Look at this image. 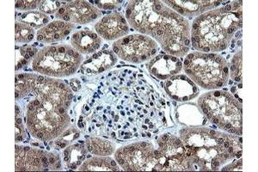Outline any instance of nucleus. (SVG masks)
<instances>
[{
  "mask_svg": "<svg viewBox=\"0 0 258 172\" xmlns=\"http://www.w3.org/2000/svg\"><path fill=\"white\" fill-rule=\"evenodd\" d=\"M126 17L130 27L155 39L168 54L183 57L189 52L190 25L163 1H130Z\"/></svg>",
  "mask_w": 258,
  "mask_h": 172,
  "instance_id": "obj_1",
  "label": "nucleus"
},
{
  "mask_svg": "<svg viewBox=\"0 0 258 172\" xmlns=\"http://www.w3.org/2000/svg\"><path fill=\"white\" fill-rule=\"evenodd\" d=\"M72 93L70 88L59 79L45 78L37 81L35 91L30 96L40 101L35 111H27L25 123L33 136L38 132L44 134V141L60 136L70 125V117L67 113L71 104L68 99Z\"/></svg>",
  "mask_w": 258,
  "mask_h": 172,
  "instance_id": "obj_2",
  "label": "nucleus"
},
{
  "mask_svg": "<svg viewBox=\"0 0 258 172\" xmlns=\"http://www.w3.org/2000/svg\"><path fill=\"white\" fill-rule=\"evenodd\" d=\"M220 9L203 13L194 21L191 45L198 52L211 53L226 49L235 32L242 28V1L230 2Z\"/></svg>",
  "mask_w": 258,
  "mask_h": 172,
  "instance_id": "obj_3",
  "label": "nucleus"
},
{
  "mask_svg": "<svg viewBox=\"0 0 258 172\" xmlns=\"http://www.w3.org/2000/svg\"><path fill=\"white\" fill-rule=\"evenodd\" d=\"M185 148L191 153L190 160L202 170H217L232 160L239 151L238 136L209 129L189 128L180 132Z\"/></svg>",
  "mask_w": 258,
  "mask_h": 172,
  "instance_id": "obj_4",
  "label": "nucleus"
},
{
  "mask_svg": "<svg viewBox=\"0 0 258 172\" xmlns=\"http://www.w3.org/2000/svg\"><path fill=\"white\" fill-rule=\"evenodd\" d=\"M226 60L216 53L194 52L187 55L182 64L191 80L207 90L223 87L229 78L224 73Z\"/></svg>",
  "mask_w": 258,
  "mask_h": 172,
  "instance_id": "obj_5",
  "label": "nucleus"
},
{
  "mask_svg": "<svg viewBox=\"0 0 258 172\" xmlns=\"http://www.w3.org/2000/svg\"><path fill=\"white\" fill-rule=\"evenodd\" d=\"M83 61L81 53L68 45H56L40 50L33 60V70L55 78L70 76Z\"/></svg>",
  "mask_w": 258,
  "mask_h": 172,
  "instance_id": "obj_6",
  "label": "nucleus"
},
{
  "mask_svg": "<svg viewBox=\"0 0 258 172\" xmlns=\"http://www.w3.org/2000/svg\"><path fill=\"white\" fill-rule=\"evenodd\" d=\"M198 104L207 108V118H216L219 129L242 131V105L226 91H210L200 97ZM236 132V133H237Z\"/></svg>",
  "mask_w": 258,
  "mask_h": 172,
  "instance_id": "obj_7",
  "label": "nucleus"
},
{
  "mask_svg": "<svg viewBox=\"0 0 258 172\" xmlns=\"http://www.w3.org/2000/svg\"><path fill=\"white\" fill-rule=\"evenodd\" d=\"M113 51L123 61L140 64L156 55L158 44L143 35H130L119 39L112 45Z\"/></svg>",
  "mask_w": 258,
  "mask_h": 172,
  "instance_id": "obj_8",
  "label": "nucleus"
},
{
  "mask_svg": "<svg viewBox=\"0 0 258 172\" xmlns=\"http://www.w3.org/2000/svg\"><path fill=\"white\" fill-rule=\"evenodd\" d=\"M122 158V169L126 171H156L157 158L152 144L142 146L141 142L131 144L118 149L115 152V159Z\"/></svg>",
  "mask_w": 258,
  "mask_h": 172,
  "instance_id": "obj_9",
  "label": "nucleus"
},
{
  "mask_svg": "<svg viewBox=\"0 0 258 172\" xmlns=\"http://www.w3.org/2000/svg\"><path fill=\"white\" fill-rule=\"evenodd\" d=\"M16 171L48 170L49 152L29 146H16Z\"/></svg>",
  "mask_w": 258,
  "mask_h": 172,
  "instance_id": "obj_10",
  "label": "nucleus"
},
{
  "mask_svg": "<svg viewBox=\"0 0 258 172\" xmlns=\"http://www.w3.org/2000/svg\"><path fill=\"white\" fill-rule=\"evenodd\" d=\"M97 34L105 40H116L126 36L129 32L127 21L120 13H110L103 17L95 25Z\"/></svg>",
  "mask_w": 258,
  "mask_h": 172,
  "instance_id": "obj_11",
  "label": "nucleus"
},
{
  "mask_svg": "<svg viewBox=\"0 0 258 172\" xmlns=\"http://www.w3.org/2000/svg\"><path fill=\"white\" fill-rule=\"evenodd\" d=\"M168 7L173 10L182 17L192 19L193 17H199L205 12L211 11L220 6L221 1L207 0H178V1H163Z\"/></svg>",
  "mask_w": 258,
  "mask_h": 172,
  "instance_id": "obj_12",
  "label": "nucleus"
},
{
  "mask_svg": "<svg viewBox=\"0 0 258 172\" xmlns=\"http://www.w3.org/2000/svg\"><path fill=\"white\" fill-rule=\"evenodd\" d=\"M168 95L176 101H188L198 95V88L184 75L170 77L164 85Z\"/></svg>",
  "mask_w": 258,
  "mask_h": 172,
  "instance_id": "obj_13",
  "label": "nucleus"
},
{
  "mask_svg": "<svg viewBox=\"0 0 258 172\" xmlns=\"http://www.w3.org/2000/svg\"><path fill=\"white\" fill-rule=\"evenodd\" d=\"M147 67L150 73L157 79H168L182 71V63L175 56L160 54L151 60Z\"/></svg>",
  "mask_w": 258,
  "mask_h": 172,
  "instance_id": "obj_14",
  "label": "nucleus"
},
{
  "mask_svg": "<svg viewBox=\"0 0 258 172\" xmlns=\"http://www.w3.org/2000/svg\"><path fill=\"white\" fill-rule=\"evenodd\" d=\"M62 4L66 7V13L70 18L71 24H88L102 14L101 11L86 1H70Z\"/></svg>",
  "mask_w": 258,
  "mask_h": 172,
  "instance_id": "obj_15",
  "label": "nucleus"
},
{
  "mask_svg": "<svg viewBox=\"0 0 258 172\" xmlns=\"http://www.w3.org/2000/svg\"><path fill=\"white\" fill-rule=\"evenodd\" d=\"M74 28L75 24L64 21H54L39 29L36 38L43 43L57 42L64 40Z\"/></svg>",
  "mask_w": 258,
  "mask_h": 172,
  "instance_id": "obj_16",
  "label": "nucleus"
},
{
  "mask_svg": "<svg viewBox=\"0 0 258 172\" xmlns=\"http://www.w3.org/2000/svg\"><path fill=\"white\" fill-rule=\"evenodd\" d=\"M71 43L79 53L87 54L99 49L102 39L96 33L85 29L74 33L71 39Z\"/></svg>",
  "mask_w": 258,
  "mask_h": 172,
  "instance_id": "obj_17",
  "label": "nucleus"
},
{
  "mask_svg": "<svg viewBox=\"0 0 258 172\" xmlns=\"http://www.w3.org/2000/svg\"><path fill=\"white\" fill-rule=\"evenodd\" d=\"M116 62L117 60L114 57V53L109 50H103L86 60L81 66V69L90 74H98L110 69Z\"/></svg>",
  "mask_w": 258,
  "mask_h": 172,
  "instance_id": "obj_18",
  "label": "nucleus"
},
{
  "mask_svg": "<svg viewBox=\"0 0 258 172\" xmlns=\"http://www.w3.org/2000/svg\"><path fill=\"white\" fill-rule=\"evenodd\" d=\"M79 169L83 171H119L120 168L114 159L102 156L85 161Z\"/></svg>",
  "mask_w": 258,
  "mask_h": 172,
  "instance_id": "obj_19",
  "label": "nucleus"
},
{
  "mask_svg": "<svg viewBox=\"0 0 258 172\" xmlns=\"http://www.w3.org/2000/svg\"><path fill=\"white\" fill-rule=\"evenodd\" d=\"M38 75L32 73H22L16 75V92L19 94V98L33 93L37 84Z\"/></svg>",
  "mask_w": 258,
  "mask_h": 172,
  "instance_id": "obj_20",
  "label": "nucleus"
},
{
  "mask_svg": "<svg viewBox=\"0 0 258 172\" xmlns=\"http://www.w3.org/2000/svg\"><path fill=\"white\" fill-rule=\"evenodd\" d=\"M87 150L79 144L68 147L64 151V161L71 169H76L84 162Z\"/></svg>",
  "mask_w": 258,
  "mask_h": 172,
  "instance_id": "obj_21",
  "label": "nucleus"
},
{
  "mask_svg": "<svg viewBox=\"0 0 258 172\" xmlns=\"http://www.w3.org/2000/svg\"><path fill=\"white\" fill-rule=\"evenodd\" d=\"M19 22L30 25L33 29H41L47 25L49 18L47 14L40 11H30L21 15Z\"/></svg>",
  "mask_w": 258,
  "mask_h": 172,
  "instance_id": "obj_22",
  "label": "nucleus"
},
{
  "mask_svg": "<svg viewBox=\"0 0 258 172\" xmlns=\"http://www.w3.org/2000/svg\"><path fill=\"white\" fill-rule=\"evenodd\" d=\"M89 142L93 146L92 154L98 156H107L114 153V145L108 140H102L100 138L92 137L88 140Z\"/></svg>",
  "mask_w": 258,
  "mask_h": 172,
  "instance_id": "obj_23",
  "label": "nucleus"
},
{
  "mask_svg": "<svg viewBox=\"0 0 258 172\" xmlns=\"http://www.w3.org/2000/svg\"><path fill=\"white\" fill-rule=\"evenodd\" d=\"M15 37L16 42L29 43L35 37V31L30 25L21 22H16Z\"/></svg>",
  "mask_w": 258,
  "mask_h": 172,
  "instance_id": "obj_24",
  "label": "nucleus"
},
{
  "mask_svg": "<svg viewBox=\"0 0 258 172\" xmlns=\"http://www.w3.org/2000/svg\"><path fill=\"white\" fill-rule=\"evenodd\" d=\"M74 132H76V129H71L63 133L60 135L59 140H56V146L59 148H64V147H67L69 142H71V140H76L80 137V133L77 132L76 134H74Z\"/></svg>",
  "mask_w": 258,
  "mask_h": 172,
  "instance_id": "obj_25",
  "label": "nucleus"
},
{
  "mask_svg": "<svg viewBox=\"0 0 258 172\" xmlns=\"http://www.w3.org/2000/svg\"><path fill=\"white\" fill-rule=\"evenodd\" d=\"M62 3L59 1H41L38 9L45 14L55 15L57 11L61 7Z\"/></svg>",
  "mask_w": 258,
  "mask_h": 172,
  "instance_id": "obj_26",
  "label": "nucleus"
},
{
  "mask_svg": "<svg viewBox=\"0 0 258 172\" xmlns=\"http://www.w3.org/2000/svg\"><path fill=\"white\" fill-rule=\"evenodd\" d=\"M41 4V1H21V0H18L16 1L15 7L17 10H22V11H32V10L36 9L38 8L39 6Z\"/></svg>",
  "mask_w": 258,
  "mask_h": 172,
  "instance_id": "obj_27",
  "label": "nucleus"
},
{
  "mask_svg": "<svg viewBox=\"0 0 258 172\" xmlns=\"http://www.w3.org/2000/svg\"><path fill=\"white\" fill-rule=\"evenodd\" d=\"M48 162H49V168L50 169H53V170H57V169H60L61 167V163H60V158L58 154H54V153H51L49 152L48 155Z\"/></svg>",
  "mask_w": 258,
  "mask_h": 172,
  "instance_id": "obj_28",
  "label": "nucleus"
},
{
  "mask_svg": "<svg viewBox=\"0 0 258 172\" xmlns=\"http://www.w3.org/2000/svg\"><path fill=\"white\" fill-rule=\"evenodd\" d=\"M122 1H95L100 9L114 10L117 7L118 4L121 3Z\"/></svg>",
  "mask_w": 258,
  "mask_h": 172,
  "instance_id": "obj_29",
  "label": "nucleus"
},
{
  "mask_svg": "<svg viewBox=\"0 0 258 172\" xmlns=\"http://www.w3.org/2000/svg\"><path fill=\"white\" fill-rule=\"evenodd\" d=\"M16 137H18V136H23L24 134V132H25V129H24V127L23 124H18V123H16Z\"/></svg>",
  "mask_w": 258,
  "mask_h": 172,
  "instance_id": "obj_30",
  "label": "nucleus"
},
{
  "mask_svg": "<svg viewBox=\"0 0 258 172\" xmlns=\"http://www.w3.org/2000/svg\"><path fill=\"white\" fill-rule=\"evenodd\" d=\"M71 87L73 88L74 91H78L81 89V84L78 79H72L70 82Z\"/></svg>",
  "mask_w": 258,
  "mask_h": 172,
  "instance_id": "obj_31",
  "label": "nucleus"
},
{
  "mask_svg": "<svg viewBox=\"0 0 258 172\" xmlns=\"http://www.w3.org/2000/svg\"><path fill=\"white\" fill-rule=\"evenodd\" d=\"M64 14H66V7L62 5L61 7L57 11V12H56L54 16H55L56 18H59H59H61L62 16Z\"/></svg>",
  "mask_w": 258,
  "mask_h": 172,
  "instance_id": "obj_32",
  "label": "nucleus"
},
{
  "mask_svg": "<svg viewBox=\"0 0 258 172\" xmlns=\"http://www.w3.org/2000/svg\"><path fill=\"white\" fill-rule=\"evenodd\" d=\"M16 123L22 124V119H21L20 117H18V114H16Z\"/></svg>",
  "mask_w": 258,
  "mask_h": 172,
  "instance_id": "obj_33",
  "label": "nucleus"
},
{
  "mask_svg": "<svg viewBox=\"0 0 258 172\" xmlns=\"http://www.w3.org/2000/svg\"><path fill=\"white\" fill-rule=\"evenodd\" d=\"M23 140V136H18L16 137V141H22Z\"/></svg>",
  "mask_w": 258,
  "mask_h": 172,
  "instance_id": "obj_34",
  "label": "nucleus"
},
{
  "mask_svg": "<svg viewBox=\"0 0 258 172\" xmlns=\"http://www.w3.org/2000/svg\"><path fill=\"white\" fill-rule=\"evenodd\" d=\"M231 91H232V93H235L236 92V87H232Z\"/></svg>",
  "mask_w": 258,
  "mask_h": 172,
  "instance_id": "obj_35",
  "label": "nucleus"
},
{
  "mask_svg": "<svg viewBox=\"0 0 258 172\" xmlns=\"http://www.w3.org/2000/svg\"><path fill=\"white\" fill-rule=\"evenodd\" d=\"M119 119V117L116 116V117H114V120H115V122H117V120Z\"/></svg>",
  "mask_w": 258,
  "mask_h": 172,
  "instance_id": "obj_36",
  "label": "nucleus"
},
{
  "mask_svg": "<svg viewBox=\"0 0 258 172\" xmlns=\"http://www.w3.org/2000/svg\"><path fill=\"white\" fill-rule=\"evenodd\" d=\"M147 136H148V137H151V134H150V133H148V134H147Z\"/></svg>",
  "mask_w": 258,
  "mask_h": 172,
  "instance_id": "obj_37",
  "label": "nucleus"
},
{
  "mask_svg": "<svg viewBox=\"0 0 258 172\" xmlns=\"http://www.w3.org/2000/svg\"><path fill=\"white\" fill-rule=\"evenodd\" d=\"M120 114H122V116H124V114H125V113H124V112H122V111H121V112H120Z\"/></svg>",
  "mask_w": 258,
  "mask_h": 172,
  "instance_id": "obj_38",
  "label": "nucleus"
},
{
  "mask_svg": "<svg viewBox=\"0 0 258 172\" xmlns=\"http://www.w3.org/2000/svg\"><path fill=\"white\" fill-rule=\"evenodd\" d=\"M143 128H144V129H147V126H143Z\"/></svg>",
  "mask_w": 258,
  "mask_h": 172,
  "instance_id": "obj_39",
  "label": "nucleus"
}]
</instances>
